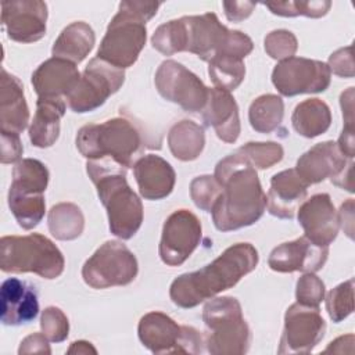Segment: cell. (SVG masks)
I'll list each match as a JSON object with an SVG mask.
<instances>
[{
	"label": "cell",
	"mask_w": 355,
	"mask_h": 355,
	"mask_svg": "<svg viewBox=\"0 0 355 355\" xmlns=\"http://www.w3.org/2000/svg\"><path fill=\"white\" fill-rule=\"evenodd\" d=\"M214 178L222 187L211 209L218 230H237L255 223L262 216L266 208V194L255 168L240 154L234 151L219 161Z\"/></svg>",
	"instance_id": "cell-1"
},
{
	"label": "cell",
	"mask_w": 355,
	"mask_h": 355,
	"mask_svg": "<svg viewBox=\"0 0 355 355\" xmlns=\"http://www.w3.org/2000/svg\"><path fill=\"white\" fill-rule=\"evenodd\" d=\"M258 261L259 255L252 244H233L202 269L178 276L169 288L171 300L180 308H194L236 286L257 268Z\"/></svg>",
	"instance_id": "cell-2"
},
{
	"label": "cell",
	"mask_w": 355,
	"mask_h": 355,
	"mask_svg": "<svg viewBox=\"0 0 355 355\" xmlns=\"http://www.w3.org/2000/svg\"><path fill=\"white\" fill-rule=\"evenodd\" d=\"M86 172L107 209L111 233L122 240L133 237L143 222V204L128 184L126 168L110 159H89Z\"/></svg>",
	"instance_id": "cell-3"
},
{
	"label": "cell",
	"mask_w": 355,
	"mask_h": 355,
	"mask_svg": "<svg viewBox=\"0 0 355 355\" xmlns=\"http://www.w3.org/2000/svg\"><path fill=\"white\" fill-rule=\"evenodd\" d=\"M159 6L155 1H121L100 43L97 58L121 69L133 65L146 44V22Z\"/></svg>",
	"instance_id": "cell-4"
},
{
	"label": "cell",
	"mask_w": 355,
	"mask_h": 355,
	"mask_svg": "<svg viewBox=\"0 0 355 355\" xmlns=\"http://www.w3.org/2000/svg\"><path fill=\"white\" fill-rule=\"evenodd\" d=\"M79 153L89 159H110L123 168H133L144 146L141 132L126 118L90 123L76 135Z\"/></svg>",
	"instance_id": "cell-5"
},
{
	"label": "cell",
	"mask_w": 355,
	"mask_h": 355,
	"mask_svg": "<svg viewBox=\"0 0 355 355\" xmlns=\"http://www.w3.org/2000/svg\"><path fill=\"white\" fill-rule=\"evenodd\" d=\"M180 51H190L202 61L218 55L244 58L252 51V40L240 31L223 26L214 12L182 17L178 19Z\"/></svg>",
	"instance_id": "cell-6"
},
{
	"label": "cell",
	"mask_w": 355,
	"mask_h": 355,
	"mask_svg": "<svg viewBox=\"0 0 355 355\" xmlns=\"http://www.w3.org/2000/svg\"><path fill=\"white\" fill-rule=\"evenodd\" d=\"M65 259L58 247L46 236H3L0 268L7 273L32 272L43 279H55L64 272Z\"/></svg>",
	"instance_id": "cell-7"
},
{
	"label": "cell",
	"mask_w": 355,
	"mask_h": 355,
	"mask_svg": "<svg viewBox=\"0 0 355 355\" xmlns=\"http://www.w3.org/2000/svg\"><path fill=\"white\" fill-rule=\"evenodd\" d=\"M202 320L208 329L204 338L214 355H241L250 348L251 333L240 302L233 297H216L205 304Z\"/></svg>",
	"instance_id": "cell-8"
},
{
	"label": "cell",
	"mask_w": 355,
	"mask_h": 355,
	"mask_svg": "<svg viewBox=\"0 0 355 355\" xmlns=\"http://www.w3.org/2000/svg\"><path fill=\"white\" fill-rule=\"evenodd\" d=\"M141 344L154 354H198L204 337L190 326H179L162 312L146 313L137 327Z\"/></svg>",
	"instance_id": "cell-9"
},
{
	"label": "cell",
	"mask_w": 355,
	"mask_h": 355,
	"mask_svg": "<svg viewBox=\"0 0 355 355\" xmlns=\"http://www.w3.org/2000/svg\"><path fill=\"white\" fill-rule=\"evenodd\" d=\"M139 272L135 254L121 241H105L83 263L82 277L93 288H108L132 283Z\"/></svg>",
	"instance_id": "cell-10"
},
{
	"label": "cell",
	"mask_w": 355,
	"mask_h": 355,
	"mask_svg": "<svg viewBox=\"0 0 355 355\" xmlns=\"http://www.w3.org/2000/svg\"><path fill=\"white\" fill-rule=\"evenodd\" d=\"M123 80V69L96 57L89 61L76 87L67 96L68 105L73 112H90L116 93Z\"/></svg>",
	"instance_id": "cell-11"
},
{
	"label": "cell",
	"mask_w": 355,
	"mask_h": 355,
	"mask_svg": "<svg viewBox=\"0 0 355 355\" xmlns=\"http://www.w3.org/2000/svg\"><path fill=\"white\" fill-rule=\"evenodd\" d=\"M154 82L165 100L179 104L187 112L202 111L207 104L209 89L197 75L173 60H166L158 67Z\"/></svg>",
	"instance_id": "cell-12"
},
{
	"label": "cell",
	"mask_w": 355,
	"mask_h": 355,
	"mask_svg": "<svg viewBox=\"0 0 355 355\" xmlns=\"http://www.w3.org/2000/svg\"><path fill=\"white\" fill-rule=\"evenodd\" d=\"M331 72L327 64L302 57H290L276 64L272 83L283 96L324 92L330 85Z\"/></svg>",
	"instance_id": "cell-13"
},
{
	"label": "cell",
	"mask_w": 355,
	"mask_h": 355,
	"mask_svg": "<svg viewBox=\"0 0 355 355\" xmlns=\"http://www.w3.org/2000/svg\"><path fill=\"white\" fill-rule=\"evenodd\" d=\"M326 331V322L319 306L293 304L284 315V329L279 344V354L311 352Z\"/></svg>",
	"instance_id": "cell-14"
},
{
	"label": "cell",
	"mask_w": 355,
	"mask_h": 355,
	"mask_svg": "<svg viewBox=\"0 0 355 355\" xmlns=\"http://www.w3.org/2000/svg\"><path fill=\"white\" fill-rule=\"evenodd\" d=\"M201 222L189 209L171 214L162 227L159 258L168 266L182 265L197 248L201 240Z\"/></svg>",
	"instance_id": "cell-15"
},
{
	"label": "cell",
	"mask_w": 355,
	"mask_h": 355,
	"mask_svg": "<svg viewBox=\"0 0 355 355\" xmlns=\"http://www.w3.org/2000/svg\"><path fill=\"white\" fill-rule=\"evenodd\" d=\"M47 4L40 0L1 3V24L7 36L18 43H33L46 35Z\"/></svg>",
	"instance_id": "cell-16"
},
{
	"label": "cell",
	"mask_w": 355,
	"mask_h": 355,
	"mask_svg": "<svg viewBox=\"0 0 355 355\" xmlns=\"http://www.w3.org/2000/svg\"><path fill=\"white\" fill-rule=\"evenodd\" d=\"M329 255V247L316 245L305 236L283 243L272 250L268 263L272 270L290 273H315L323 268Z\"/></svg>",
	"instance_id": "cell-17"
},
{
	"label": "cell",
	"mask_w": 355,
	"mask_h": 355,
	"mask_svg": "<svg viewBox=\"0 0 355 355\" xmlns=\"http://www.w3.org/2000/svg\"><path fill=\"white\" fill-rule=\"evenodd\" d=\"M298 222L305 237L316 245L329 247L337 237L340 222L338 214L326 193L315 194L298 207Z\"/></svg>",
	"instance_id": "cell-18"
},
{
	"label": "cell",
	"mask_w": 355,
	"mask_h": 355,
	"mask_svg": "<svg viewBox=\"0 0 355 355\" xmlns=\"http://www.w3.org/2000/svg\"><path fill=\"white\" fill-rule=\"evenodd\" d=\"M0 302V320L6 326L29 323L39 313V298L35 286L17 277L3 282Z\"/></svg>",
	"instance_id": "cell-19"
},
{
	"label": "cell",
	"mask_w": 355,
	"mask_h": 355,
	"mask_svg": "<svg viewBox=\"0 0 355 355\" xmlns=\"http://www.w3.org/2000/svg\"><path fill=\"white\" fill-rule=\"evenodd\" d=\"M308 186L294 168L273 175L266 196L269 214L280 219H291L306 197Z\"/></svg>",
	"instance_id": "cell-20"
},
{
	"label": "cell",
	"mask_w": 355,
	"mask_h": 355,
	"mask_svg": "<svg viewBox=\"0 0 355 355\" xmlns=\"http://www.w3.org/2000/svg\"><path fill=\"white\" fill-rule=\"evenodd\" d=\"M347 166L345 155L334 141H323L302 154L294 168L308 184L336 178Z\"/></svg>",
	"instance_id": "cell-21"
},
{
	"label": "cell",
	"mask_w": 355,
	"mask_h": 355,
	"mask_svg": "<svg viewBox=\"0 0 355 355\" xmlns=\"http://www.w3.org/2000/svg\"><path fill=\"white\" fill-rule=\"evenodd\" d=\"M79 79L76 64L53 57L36 68L31 82L39 97H67L76 87Z\"/></svg>",
	"instance_id": "cell-22"
},
{
	"label": "cell",
	"mask_w": 355,
	"mask_h": 355,
	"mask_svg": "<svg viewBox=\"0 0 355 355\" xmlns=\"http://www.w3.org/2000/svg\"><path fill=\"white\" fill-rule=\"evenodd\" d=\"M133 173L140 196L146 200H161L168 197L175 186L176 173L171 164L162 157L147 154L133 165Z\"/></svg>",
	"instance_id": "cell-23"
},
{
	"label": "cell",
	"mask_w": 355,
	"mask_h": 355,
	"mask_svg": "<svg viewBox=\"0 0 355 355\" xmlns=\"http://www.w3.org/2000/svg\"><path fill=\"white\" fill-rule=\"evenodd\" d=\"M202 121L214 128L216 136L225 143H234L240 135L239 107L230 92L209 89L207 104L202 110Z\"/></svg>",
	"instance_id": "cell-24"
},
{
	"label": "cell",
	"mask_w": 355,
	"mask_h": 355,
	"mask_svg": "<svg viewBox=\"0 0 355 355\" xmlns=\"http://www.w3.org/2000/svg\"><path fill=\"white\" fill-rule=\"evenodd\" d=\"M29 110L21 80L4 68L0 75V132L21 133L28 126Z\"/></svg>",
	"instance_id": "cell-25"
},
{
	"label": "cell",
	"mask_w": 355,
	"mask_h": 355,
	"mask_svg": "<svg viewBox=\"0 0 355 355\" xmlns=\"http://www.w3.org/2000/svg\"><path fill=\"white\" fill-rule=\"evenodd\" d=\"M65 114L62 97H39L29 126V139L35 147H51L60 136V121Z\"/></svg>",
	"instance_id": "cell-26"
},
{
	"label": "cell",
	"mask_w": 355,
	"mask_h": 355,
	"mask_svg": "<svg viewBox=\"0 0 355 355\" xmlns=\"http://www.w3.org/2000/svg\"><path fill=\"white\" fill-rule=\"evenodd\" d=\"M96 42L93 29L83 21L69 24L62 29L51 49L53 57L78 64L86 58Z\"/></svg>",
	"instance_id": "cell-27"
},
{
	"label": "cell",
	"mask_w": 355,
	"mask_h": 355,
	"mask_svg": "<svg viewBox=\"0 0 355 355\" xmlns=\"http://www.w3.org/2000/svg\"><path fill=\"white\" fill-rule=\"evenodd\" d=\"M295 132L304 137L312 139L323 135L331 123L329 105L319 98H308L300 103L291 116Z\"/></svg>",
	"instance_id": "cell-28"
},
{
	"label": "cell",
	"mask_w": 355,
	"mask_h": 355,
	"mask_svg": "<svg viewBox=\"0 0 355 355\" xmlns=\"http://www.w3.org/2000/svg\"><path fill=\"white\" fill-rule=\"evenodd\" d=\"M168 144L175 158L180 161H193L198 158L204 148V129L193 121H180L169 130Z\"/></svg>",
	"instance_id": "cell-29"
},
{
	"label": "cell",
	"mask_w": 355,
	"mask_h": 355,
	"mask_svg": "<svg viewBox=\"0 0 355 355\" xmlns=\"http://www.w3.org/2000/svg\"><path fill=\"white\" fill-rule=\"evenodd\" d=\"M49 183V171L43 162L33 158H24L12 169L10 190L25 194H43Z\"/></svg>",
	"instance_id": "cell-30"
},
{
	"label": "cell",
	"mask_w": 355,
	"mask_h": 355,
	"mask_svg": "<svg viewBox=\"0 0 355 355\" xmlns=\"http://www.w3.org/2000/svg\"><path fill=\"white\" fill-rule=\"evenodd\" d=\"M49 230L58 240H73L80 236L85 218L80 208L72 202H60L49 212Z\"/></svg>",
	"instance_id": "cell-31"
},
{
	"label": "cell",
	"mask_w": 355,
	"mask_h": 355,
	"mask_svg": "<svg viewBox=\"0 0 355 355\" xmlns=\"http://www.w3.org/2000/svg\"><path fill=\"white\" fill-rule=\"evenodd\" d=\"M284 115V104L279 96L263 94L255 98L248 110L250 123L259 133H270L279 128Z\"/></svg>",
	"instance_id": "cell-32"
},
{
	"label": "cell",
	"mask_w": 355,
	"mask_h": 355,
	"mask_svg": "<svg viewBox=\"0 0 355 355\" xmlns=\"http://www.w3.org/2000/svg\"><path fill=\"white\" fill-rule=\"evenodd\" d=\"M8 207L18 225L25 230L37 226L46 211L43 194H25L14 190H8Z\"/></svg>",
	"instance_id": "cell-33"
},
{
	"label": "cell",
	"mask_w": 355,
	"mask_h": 355,
	"mask_svg": "<svg viewBox=\"0 0 355 355\" xmlns=\"http://www.w3.org/2000/svg\"><path fill=\"white\" fill-rule=\"evenodd\" d=\"M208 73L215 87L232 92L243 82L245 67L243 58L218 55L209 61Z\"/></svg>",
	"instance_id": "cell-34"
},
{
	"label": "cell",
	"mask_w": 355,
	"mask_h": 355,
	"mask_svg": "<svg viewBox=\"0 0 355 355\" xmlns=\"http://www.w3.org/2000/svg\"><path fill=\"white\" fill-rule=\"evenodd\" d=\"M250 165L259 169L270 168L283 158V147L275 141L254 143L250 141L236 150Z\"/></svg>",
	"instance_id": "cell-35"
},
{
	"label": "cell",
	"mask_w": 355,
	"mask_h": 355,
	"mask_svg": "<svg viewBox=\"0 0 355 355\" xmlns=\"http://www.w3.org/2000/svg\"><path fill=\"white\" fill-rule=\"evenodd\" d=\"M326 309L334 323L344 320L354 311V279L338 284L327 293Z\"/></svg>",
	"instance_id": "cell-36"
},
{
	"label": "cell",
	"mask_w": 355,
	"mask_h": 355,
	"mask_svg": "<svg viewBox=\"0 0 355 355\" xmlns=\"http://www.w3.org/2000/svg\"><path fill=\"white\" fill-rule=\"evenodd\" d=\"M265 6L276 15L297 17L305 15L319 18L324 15L331 3L330 1H283V3H265Z\"/></svg>",
	"instance_id": "cell-37"
},
{
	"label": "cell",
	"mask_w": 355,
	"mask_h": 355,
	"mask_svg": "<svg viewBox=\"0 0 355 355\" xmlns=\"http://www.w3.org/2000/svg\"><path fill=\"white\" fill-rule=\"evenodd\" d=\"M222 191L220 184L214 176L202 175L196 178L190 184V196L194 204L207 212H211Z\"/></svg>",
	"instance_id": "cell-38"
},
{
	"label": "cell",
	"mask_w": 355,
	"mask_h": 355,
	"mask_svg": "<svg viewBox=\"0 0 355 355\" xmlns=\"http://www.w3.org/2000/svg\"><path fill=\"white\" fill-rule=\"evenodd\" d=\"M42 333L51 343H61L68 337L69 323L65 313L57 306H47L40 318Z\"/></svg>",
	"instance_id": "cell-39"
},
{
	"label": "cell",
	"mask_w": 355,
	"mask_h": 355,
	"mask_svg": "<svg viewBox=\"0 0 355 355\" xmlns=\"http://www.w3.org/2000/svg\"><path fill=\"white\" fill-rule=\"evenodd\" d=\"M297 39L295 36L286 29L272 31L265 37V50L275 60H286L294 55L297 51Z\"/></svg>",
	"instance_id": "cell-40"
},
{
	"label": "cell",
	"mask_w": 355,
	"mask_h": 355,
	"mask_svg": "<svg viewBox=\"0 0 355 355\" xmlns=\"http://www.w3.org/2000/svg\"><path fill=\"white\" fill-rule=\"evenodd\" d=\"M297 302L306 306H319L324 298V283L313 273H305L297 282Z\"/></svg>",
	"instance_id": "cell-41"
},
{
	"label": "cell",
	"mask_w": 355,
	"mask_h": 355,
	"mask_svg": "<svg viewBox=\"0 0 355 355\" xmlns=\"http://www.w3.org/2000/svg\"><path fill=\"white\" fill-rule=\"evenodd\" d=\"M330 72H334L338 76L352 78L354 76V61L351 54V46L345 49H340L333 53L329 58L327 64Z\"/></svg>",
	"instance_id": "cell-42"
},
{
	"label": "cell",
	"mask_w": 355,
	"mask_h": 355,
	"mask_svg": "<svg viewBox=\"0 0 355 355\" xmlns=\"http://www.w3.org/2000/svg\"><path fill=\"white\" fill-rule=\"evenodd\" d=\"M0 133H1V162L11 164V162L19 161L24 153L19 135L8 133V132H0Z\"/></svg>",
	"instance_id": "cell-43"
},
{
	"label": "cell",
	"mask_w": 355,
	"mask_h": 355,
	"mask_svg": "<svg viewBox=\"0 0 355 355\" xmlns=\"http://www.w3.org/2000/svg\"><path fill=\"white\" fill-rule=\"evenodd\" d=\"M18 354H51L49 338L43 333H33L22 340Z\"/></svg>",
	"instance_id": "cell-44"
},
{
	"label": "cell",
	"mask_w": 355,
	"mask_h": 355,
	"mask_svg": "<svg viewBox=\"0 0 355 355\" xmlns=\"http://www.w3.org/2000/svg\"><path fill=\"white\" fill-rule=\"evenodd\" d=\"M255 3L250 1H225L223 8L226 18L233 22H240L251 15L255 8Z\"/></svg>",
	"instance_id": "cell-45"
},
{
	"label": "cell",
	"mask_w": 355,
	"mask_h": 355,
	"mask_svg": "<svg viewBox=\"0 0 355 355\" xmlns=\"http://www.w3.org/2000/svg\"><path fill=\"white\" fill-rule=\"evenodd\" d=\"M354 87H349L347 92L341 93L340 103L343 110V116L345 119V128H352L354 122Z\"/></svg>",
	"instance_id": "cell-46"
},
{
	"label": "cell",
	"mask_w": 355,
	"mask_h": 355,
	"mask_svg": "<svg viewBox=\"0 0 355 355\" xmlns=\"http://www.w3.org/2000/svg\"><path fill=\"white\" fill-rule=\"evenodd\" d=\"M337 146L345 157H348L349 159L354 158V154H355V150H354L355 148L354 147V128H345L344 126Z\"/></svg>",
	"instance_id": "cell-47"
},
{
	"label": "cell",
	"mask_w": 355,
	"mask_h": 355,
	"mask_svg": "<svg viewBox=\"0 0 355 355\" xmlns=\"http://www.w3.org/2000/svg\"><path fill=\"white\" fill-rule=\"evenodd\" d=\"M97 354L96 348L87 341H73L68 348V354Z\"/></svg>",
	"instance_id": "cell-48"
}]
</instances>
